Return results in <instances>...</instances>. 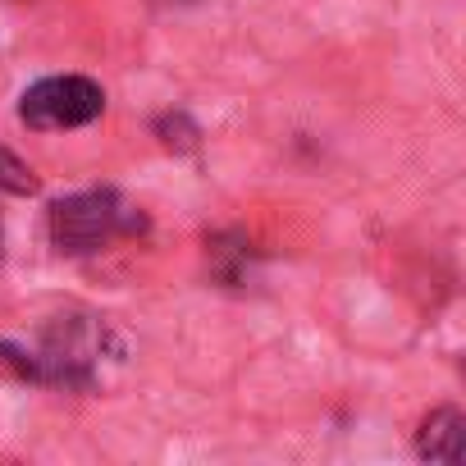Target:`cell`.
<instances>
[{
	"label": "cell",
	"instance_id": "52a82bcc",
	"mask_svg": "<svg viewBox=\"0 0 466 466\" xmlns=\"http://www.w3.org/2000/svg\"><path fill=\"white\" fill-rule=\"evenodd\" d=\"M156 133H160V142L169 147V151H192L197 147V124L183 115V110H169V115H160L156 119Z\"/></svg>",
	"mask_w": 466,
	"mask_h": 466
},
{
	"label": "cell",
	"instance_id": "6da1fadb",
	"mask_svg": "<svg viewBox=\"0 0 466 466\" xmlns=\"http://www.w3.org/2000/svg\"><path fill=\"white\" fill-rule=\"evenodd\" d=\"M106 339H110L106 320L87 311H69V316H56L33 339H0V361L33 384L92 389L106 357Z\"/></svg>",
	"mask_w": 466,
	"mask_h": 466
},
{
	"label": "cell",
	"instance_id": "277c9868",
	"mask_svg": "<svg viewBox=\"0 0 466 466\" xmlns=\"http://www.w3.org/2000/svg\"><path fill=\"white\" fill-rule=\"evenodd\" d=\"M416 452L425 461L461 466V457H466V416L457 407H434L416 430Z\"/></svg>",
	"mask_w": 466,
	"mask_h": 466
},
{
	"label": "cell",
	"instance_id": "5b68a950",
	"mask_svg": "<svg viewBox=\"0 0 466 466\" xmlns=\"http://www.w3.org/2000/svg\"><path fill=\"white\" fill-rule=\"evenodd\" d=\"M206 257H210V275L219 284H243L248 279V257H252V243L243 233H219V238L206 243Z\"/></svg>",
	"mask_w": 466,
	"mask_h": 466
},
{
	"label": "cell",
	"instance_id": "ba28073f",
	"mask_svg": "<svg viewBox=\"0 0 466 466\" xmlns=\"http://www.w3.org/2000/svg\"><path fill=\"white\" fill-rule=\"evenodd\" d=\"M0 266H5V219H0Z\"/></svg>",
	"mask_w": 466,
	"mask_h": 466
},
{
	"label": "cell",
	"instance_id": "8992f818",
	"mask_svg": "<svg viewBox=\"0 0 466 466\" xmlns=\"http://www.w3.org/2000/svg\"><path fill=\"white\" fill-rule=\"evenodd\" d=\"M0 192H10V197H33L37 192V174L28 160H19L5 142H0Z\"/></svg>",
	"mask_w": 466,
	"mask_h": 466
},
{
	"label": "cell",
	"instance_id": "3957f363",
	"mask_svg": "<svg viewBox=\"0 0 466 466\" xmlns=\"http://www.w3.org/2000/svg\"><path fill=\"white\" fill-rule=\"evenodd\" d=\"M106 110V92L101 83L83 78V74H56L33 83L19 96V119L37 133H56V128H83L92 119H101Z\"/></svg>",
	"mask_w": 466,
	"mask_h": 466
},
{
	"label": "cell",
	"instance_id": "7a4b0ae2",
	"mask_svg": "<svg viewBox=\"0 0 466 466\" xmlns=\"http://www.w3.org/2000/svg\"><path fill=\"white\" fill-rule=\"evenodd\" d=\"M51 243L60 257H92L101 248H110L115 238H137L147 233V210L133 206L128 197H119L115 187H92V192H74L51 201Z\"/></svg>",
	"mask_w": 466,
	"mask_h": 466
}]
</instances>
